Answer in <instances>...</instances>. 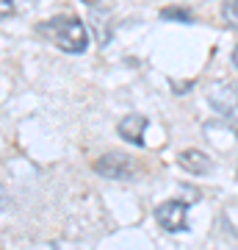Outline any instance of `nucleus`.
<instances>
[{
	"mask_svg": "<svg viewBox=\"0 0 238 250\" xmlns=\"http://www.w3.org/2000/svg\"><path fill=\"white\" fill-rule=\"evenodd\" d=\"M177 164L183 167L185 172H191V175H205V172L211 170V159L205 156L202 150H197V147H188L177 156Z\"/></svg>",
	"mask_w": 238,
	"mask_h": 250,
	"instance_id": "nucleus-7",
	"label": "nucleus"
},
{
	"mask_svg": "<svg viewBox=\"0 0 238 250\" xmlns=\"http://www.w3.org/2000/svg\"><path fill=\"white\" fill-rule=\"evenodd\" d=\"M208 100L224 120H238V83H233V81L216 83L208 95Z\"/></svg>",
	"mask_w": 238,
	"mask_h": 250,
	"instance_id": "nucleus-3",
	"label": "nucleus"
},
{
	"mask_svg": "<svg viewBox=\"0 0 238 250\" xmlns=\"http://www.w3.org/2000/svg\"><path fill=\"white\" fill-rule=\"evenodd\" d=\"M9 14H14V3H9V0H0V17H9Z\"/></svg>",
	"mask_w": 238,
	"mask_h": 250,
	"instance_id": "nucleus-10",
	"label": "nucleus"
},
{
	"mask_svg": "<svg viewBox=\"0 0 238 250\" xmlns=\"http://www.w3.org/2000/svg\"><path fill=\"white\" fill-rule=\"evenodd\" d=\"M164 17H177V20H191L188 11H180V9H166L164 11Z\"/></svg>",
	"mask_w": 238,
	"mask_h": 250,
	"instance_id": "nucleus-9",
	"label": "nucleus"
},
{
	"mask_svg": "<svg viewBox=\"0 0 238 250\" xmlns=\"http://www.w3.org/2000/svg\"><path fill=\"white\" fill-rule=\"evenodd\" d=\"M44 31L53 36V42L64 53H83L89 45L86 25L78 17H53L50 22H44Z\"/></svg>",
	"mask_w": 238,
	"mask_h": 250,
	"instance_id": "nucleus-1",
	"label": "nucleus"
},
{
	"mask_svg": "<svg viewBox=\"0 0 238 250\" xmlns=\"http://www.w3.org/2000/svg\"><path fill=\"white\" fill-rule=\"evenodd\" d=\"M119 136H122L125 142L130 145H144V131H147V117L141 114H128L119 120Z\"/></svg>",
	"mask_w": 238,
	"mask_h": 250,
	"instance_id": "nucleus-5",
	"label": "nucleus"
},
{
	"mask_svg": "<svg viewBox=\"0 0 238 250\" xmlns=\"http://www.w3.org/2000/svg\"><path fill=\"white\" fill-rule=\"evenodd\" d=\"M89 20H92L97 42L100 45H108V39L114 34V28H111V11L106 6H89Z\"/></svg>",
	"mask_w": 238,
	"mask_h": 250,
	"instance_id": "nucleus-6",
	"label": "nucleus"
},
{
	"mask_svg": "<svg viewBox=\"0 0 238 250\" xmlns=\"http://www.w3.org/2000/svg\"><path fill=\"white\" fill-rule=\"evenodd\" d=\"M94 170H97L100 175H103V178H111V181H128V178H133L136 167H133L130 156H122V153H106L103 159H97Z\"/></svg>",
	"mask_w": 238,
	"mask_h": 250,
	"instance_id": "nucleus-4",
	"label": "nucleus"
},
{
	"mask_svg": "<svg viewBox=\"0 0 238 250\" xmlns=\"http://www.w3.org/2000/svg\"><path fill=\"white\" fill-rule=\"evenodd\" d=\"M155 220L169 233L185 231L188 228V203H183V200H166V203H161L155 208Z\"/></svg>",
	"mask_w": 238,
	"mask_h": 250,
	"instance_id": "nucleus-2",
	"label": "nucleus"
},
{
	"mask_svg": "<svg viewBox=\"0 0 238 250\" xmlns=\"http://www.w3.org/2000/svg\"><path fill=\"white\" fill-rule=\"evenodd\" d=\"M6 206H9V195H6V189L0 187V211H3Z\"/></svg>",
	"mask_w": 238,
	"mask_h": 250,
	"instance_id": "nucleus-11",
	"label": "nucleus"
},
{
	"mask_svg": "<svg viewBox=\"0 0 238 250\" xmlns=\"http://www.w3.org/2000/svg\"><path fill=\"white\" fill-rule=\"evenodd\" d=\"M233 64H236V70H238V47L233 50Z\"/></svg>",
	"mask_w": 238,
	"mask_h": 250,
	"instance_id": "nucleus-12",
	"label": "nucleus"
},
{
	"mask_svg": "<svg viewBox=\"0 0 238 250\" xmlns=\"http://www.w3.org/2000/svg\"><path fill=\"white\" fill-rule=\"evenodd\" d=\"M221 14H224V20H227L233 28H238V3H224V6H221Z\"/></svg>",
	"mask_w": 238,
	"mask_h": 250,
	"instance_id": "nucleus-8",
	"label": "nucleus"
}]
</instances>
